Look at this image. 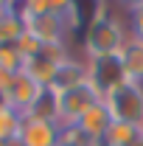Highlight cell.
Wrapping results in <instances>:
<instances>
[{
  "label": "cell",
  "mask_w": 143,
  "mask_h": 146,
  "mask_svg": "<svg viewBox=\"0 0 143 146\" xmlns=\"http://www.w3.org/2000/svg\"><path fill=\"white\" fill-rule=\"evenodd\" d=\"M84 59H101V56H112V54H121V48H124V42L129 39L126 34L124 23L118 17H98L93 25H90L87 31H84Z\"/></svg>",
  "instance_id": "1"
},
{
  "label": "cell",
  "mask_w": 143,
  "mask_h": 146,
  "mask_svg": "<svg viewBox=\"0 0 143 146\" xmlns=\"http://www.w3.org/2000/svg\"><path fill=\"white\" fill-rule=\"evenodd\" d=\"M104 104L112 112V121H126L138 127L143 121V84L121 82L104 96Z\"/></svg>",
  "instance_id": "2"
},
{
  "label": "cell",
  "mask_w": 143,
  "mask_h": 146,
  "mask_svg": "<svg viewBox=\"0 0 143 146\" xmlns=\"http://www.w3.org/2000/svg\"><path fill=\"white\" fill-rule=\"evenodd\" d=\"M59 115H56V127H70V124H79V118L87 112L95 101H101V93L95 90L93 84H79L68 93H59Z\"/></svg>",
  "instance_id": "3"
},
{
  "label": "cell",
  "mask_w": 143,
  "mask_h": 146,
  "mask_svg": "<svg viewBox=\"0 0 143 146\" xmlns=\"http://www.w3.org/2000/svg\"><path fill=\"white\" fill-rule=\"evenodd\" d=\"M87 70H90V84L101 93V98H104L112 87H118L121 82H129L126 73H124L121 54L101 56V59H90V62H87Z\"/></svg>",
  "instance_id": "4"
},
{
  "label": "cell",
  "mask_w": 143,
  "mask_h": 146,
  "mask_svg": "<svg viewBox=\"0 0 143 146\" xmlns=\"http://www.w3.org/2000/svg\"><path fill=\"white\" fill-rule=\"evenodd\" d=\"M25 31L31 36H36L42 45H68V23L59 14H34L25 17Z\"/></svg>",
  "instance_id": "5"
},
{
  "label": "cell",
  "mask_w": 143,
  "mask_h": 146,
  "mask_svg": "<svg viewBox=\"0 0 143 146\" xmlns=\"http://www.w3.org/2000/svg\"><path fill=\"white\" fill-rule=\"evenodd\" d=\"M42 93H45V87H42L39 82H34L25 70H20L17 76H14L9 93H6V101H9L11 110H17L20 115H25V112L36 104V98H39Z\"/></svg>",
  "instance_id": "6"
},
{
  "label": "cell",
  "mask_w": 143,
  "mask_h": 146,
  "mask_svg": "<svg viewBox=\"0 0 143 146\" xmlns=\"http://www.w3.org/2000/svg\"><path fill=\"white\" fill-rule=\"evenodd\" d=\"M90 82V70H87V59L81 62V59H65L62 65H59V70H56L54 82H51V90L59 96V93H68L73 87H79V84H87Z\"/></svg>",
  "instance_id": "7"
},
{
  "label": "cell",
  "mask_w": 143,
  "mask_h": 146,
  "mask_svg": "<svg viewBox=\"0 0 143 146\" xmlns=\"http://www.w3.org/2000/svg\"><path fill=\"white\" fill-rule=\"evenodd\" d=\"M17 138L25 146H59V127L51 124V121H36V118L23 115Z\"/></svg>",
  "instance_id": "8"
},
{
  "label": "cell",
  "mask_w": 143,
  "mask_h": 146,
  "mask_svg": "<svg viewBox=\"0 0 143 146\" xmlns=\"http://www.w3.org/2000/svg\"><path fill=\"white\" fill-rule=\"evenodd\" d=\"M109 124H112V112H109V107L104 104V98L95 101V104H93V107L79 118V127L84 129L90 138H95V141H101V138L107 135Z\"/></svg>",
  "instance_id": "9"
},
{
  "label": "cell",
  "mask_w": 143,
  "mask_h": 146,
  "mask_svg": "<svg viewBox=\"0 0 143 146\" xmlns=\"http://www.w3.org/2000/svg\"><path fill=\"white\" fill-rule=\"evenodd\" d=\"M121 62H124V73L129 82L143 84V39L129 36L121 48Z\"/></svg>",
  "instance_id": "10"
},
{
  "label": "cell",
  "mask_w": 143,
  "mask_h": 146,
  "mask_svg": "<svg viewBox=\"0 0 143 146\" xmlns=\"http://www.w3.org/2000/svg\"><path fill=\"white\" fill-rule=\"evenodd\" d=\"M23 70L28 73L34 82H39L42 87H51L56 70H59V62H54L48 54H42V51H39L36 56H31V59H25V62H23Z\"/></svg>",
  "instance_id": "11"
},
{
  "label": "cell",
  "mask_w": 143,
  "mask_h": 146,
  "mask_svg": "<svg viewBox=\"0 0 143 146\" xmlns=\"http://www.w3.org/2000/svg\"><path fill=\"white\" fill-rule=\"evenodd\" d=\"M107 146H138L140 141V132L135 124H126V121H112L107 129V135L101 138Z\"/></svg>",
  "instance_id": "12"
},
{
  "label": "cell",
  "mask_w": 143,
  "mask_h": 146,
  "mask_svg": "<svg viewBox=\"0 0 143 146\" xmlns=\"http://www.w3.org/2000/svg\"><path fill=\"white\" fill-rule=\"evenodd\" d=\"M25 34V23L14 9L0 11V45H14L20 36Z\"/></svg>",
  "instance_id": "13"
},
{
  "label": "cell",
  "mask_w": 143,
  "mask_h": 146,
  "mask_svg": "<svg viewBox=\"0 0 143 146\" xmlns=\"http://www.w3.org/2000/svg\"><path fill=\"white\" fill-rule=\"evenodd\" d=\"M56 115H59V98H56V93L51 90V87H45V93L36 98V104L25 112V118L51 121V124H56Z\"/></svg>",
  "instance_id": "14"
},
{
  "label": "cell",
  "mask_w": 143,
  "mask_h": 146,
  "mask_svg": "<svg viewBox=\"0 0 143 146\" xmlns=\"http://www.w3.org/2000/svg\"><path fill=\"white\" fill-rule=\"evenodd\" d=\"M20 124H23V115L6 104V107L0 110V143L17 138V135H20Z\"/></svg>",
  "instance_id": "15"
},
{
  "label": "cell",
  "mask_w": 143,
  "mask_h": 146,
  "mask_svg": "<svg viewBox=\"0 0 143 146\" xmlns=\"http://www.w3.org/2000/svg\"><path fill=\"white\" fill-rule=\"evenodd\" d=\"M59 146H98V141L90 138L79 124H70V127H59Z\"/></svg>",
  "instance_id": "16"
},
{
  "label": "cell",
  "mask_w": 143,
  "mask_h": 146,
  "mask_svg": "<svg viewBox=\"0 0 143 146\" xmlns=\"http://www.w3.org/2000/svg\"><path fill=\"white\" fill-rule=\"evenodd\" d=\"M0 70H9V73L23 70V56L17 54L14 45H0Z\"/></svg>",
  "instance_id": "17"
},
{
  "label": "cell",
  "mask_w": 143,
  "mask_h": 146,
  "mask_svg": "<svg viewBox=\"0 0 143 146\" xmlns=\"http://www.w3.org/2000/svg\"><path fill=\"white\" fill-rule=\"evenodd\" d=\"M14 48H17V54L23 56V62H25V59H31V56H36L39 51H42V42L25 31V34H23L17 42H14Z\"/></svg>",
  "instance_id": "18"
},
{
  "label": "cell",
  "mask_w": 143,
  "mask_h": 146,
  "mask_svg": "<svg viewBox=\"0 0 143 146\" xmlns=\"http://www.w3.org/2000/svg\"><path fill=\"white\" fill-rule=\"evenodd\" d=\"M129 36H138L143 39V6L129 11Z\"/></svg>",
  "instance_id": "19"
},
{
  "label": "cell",
  "mask_w": 143,
  "mask_h": 146,
  "mask_svg": "<svg viewBox=\"0 0 143 146\" xmlns=\"http://www.w3.org/2000/svg\"><path fill=\"white\" fill-rule=\"evenodd\" d=\"M121 6H124L126 11H132V9H138V6H143V0H121Z\"/></svg>",
  "instance_id": "20"
},
{
  "label": "cell",
  "mask_w": 143,
  "mask_h": 146,
  "mask_svg": "<svg viewBox=\"0 0 143 146\" xmlns=\"http://www.w3.org/2000/svg\"><path fill=\"white\" fill-rule=\"evenodd\" d=\"M3 146H25V143H23L20 138H11V141H6V143H3Z\"/></svg>",
  "instance_id": "21"
},
{
  "label": "cell",
  "mask_w": 143,
  "mask_h": 146,
  "mask_svg": "<svg viewBox=\"0 0 143 146\" xmlns=\"http://www.w3.org/2000/svg\"><path fill=\"white\" fill-rule=\"evenodd\" d=\"M6 104H9V101H6V93H3V90H0V110H3V107H6Z\"/></svg>",
  "instance_id": "22"
},
{
  "label": "cell",
  "mask_w": 143,
  "mask_h": 146,
  "mask_svg": "<svg viewBox=\"0 0 143 146\" xmlns=\"http://www.w3.org/2000/svg\"><path fill=\"white\" fill-rule=\"evenodd\" d=\"M3 9H9V0H0V11H3Z\"/></svg>",
  "instance_id": "23"
},
{
  "label": "cell",
  "mask_w": 143,
  "mask_h": 146,
  "mask_svg": "<svg viewBox=\"0 0 143 146\" xmlns=\"http://www.w3.org/2000/svg\"><path fill=\"white\" fill-rule=\"evenodd\" d=\"M98 146H107V143H104V141H98Z\"/></svg>",
  "instance_id": "24"
}]
</instances>
